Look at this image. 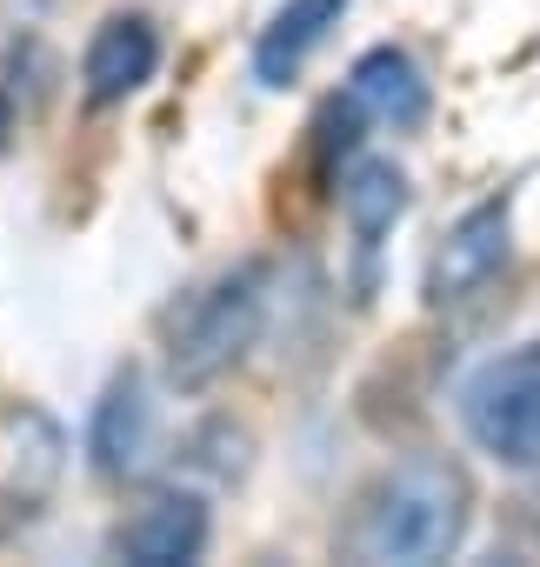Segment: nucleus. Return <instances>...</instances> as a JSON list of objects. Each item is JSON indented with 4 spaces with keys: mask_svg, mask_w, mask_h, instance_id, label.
Segmentation results:
<instances>
[{
    "mask_svg": "<svg viewBox=\"0 0 540 567\" xmlns=\"http://www.w3.org/2000/svg\"><path fill=\"white\" fill-rule=\"evenodd\" d=\"M0 134H8V101H0Z\"/></svg>",
    "mask_w": 540,
    "mask_h": 567,
    "instance_id": "nucleus-12",
    "label": "nucleus"
},
{
    "mask_svg": "<svg viewBox=\"0 0 540 567\" xmlns=\"http://www.w3.org/2000/svg\"><path fill=\"white\" fill-rule=\"evenodd\" d=\"M341 214H347L361 247H381V234H394V220L407 214V174L394 161H381V154L354 161L341 174Z\"/></svg>",
    "mask_w": 540,
    "mask_h": 567,
    "instance_id": "nucleus-11",
    "label": "nucleus"
},
{
    "mask_svg": "<svg viewBox=\"0 0 540 567\" xmlns=\"http://www.w3.org/2000/svg\"><path fill=\"white\" fill-rule=\"evenodd\" d=\"M160 68V28L147 14H114L94 28L87 54H81V87L94 107H121L127 94H141Z\"/></svg>",
    "mask_w": 540,
    "mask_h": 567,
    "instance_id": "nucleus-7",
    "label": "nucleus"
},
{
    "mask_svg": "<svg viewBox=\"0 0 540 567\" xmlns=\"http://www.w3.org/2000/svg\"><path fill=\"white\" fill-rule=\"evenodd\" d=\"M260 321H267V267L240 260L220 280H207V288L174 315V328H167V381L174 388H214L260 341Z\"/></svg>",
    "mask_w": 540,
    "mask_h": 567,
    "instance_id": "nucleus-2",
    "label": "nucleus"
},
{
    "mask_svg": "<svg viewBox=\"0 0 540 567\" xmlns=\"http://www.w3.org/2000/svg\"><path fill=\"white\" fill-rule=\"evenodd\" d=\"M347 107L354 114H374L387 127H420L427 121V81H420L414 54H401V48L361 54L354 74H347Z\"/></svg>",
    "mask_w": 540,
    "mask_h": 567,
    "instance_id": "nucleus-10",
    "label": "nucleus"
},
{
    "mask_svg": "<svg viewBox=\"0 0 540 567\" xmlns=\"http://www.w3.org/2000/svg\"><path fill=\"white\" fill-rule=\"evenodd\" d=\"M68 474V427L34 408L8 401L0 408V527H28Z\"/></svg>",
    "mask_w": 540,
    "mask_h": 567,
    "instance_id": "nucleus-4",
    "label": "nucleus"
},
{
    "mask_svg": "<svg viewBox=\"0 0 540 567\" xmlns=\"http://www.w3.org/2000/svg\"><path fill=\"white\" fill-rule=\"evenodd\" d=\"M341 14H347V0H288L253 41V81L260 87H288L301 74V61L341 28Z\"/></svg>",
    "mask_w": 540,
    "mask_h": 567,
    "instance_id": "nucleus-9",
    "label": "nucleus"
},
{
    "mask_svg": "<svg viewBox=\"0 0 540 567\" xmlns=\"http://www.w3.org/2000/svg\"><path fill=\"white\" fill-rule=\"evenodd\" d=\"M147 447H154V401H147L141 374L127 368V374H114V381H107V394L94 401V421H87V454H94V474L127 481V474H141Z\"/></svg>",
    "mask_w": 540,
    "mask_h": 567,
    "instance_id": "nucleus-8",
    "label": "nucleus"
},
{
    "mask_svg": "<svg viewBox=\"0 0 540 567\" xmlns=\"http://www.w3.org/2000/svg\"><path fill=\"white\" fill-rule=\"evenodd\" d=\"M467 527H474V481L447 454H420V461H401L367 494L354 547H361V560L427 567V560L460 554Z\"/></svg>",
    "mask_w": 540,
    "mask_h": 567,
    "instance_id": "nucleus-1",
    "label": "nucleus"
},
{
    "mask_svg": "<svg viewBox=\"0 0 540 567\" xmlns=\"http://www.w3.org/2000/svg\"><path fill=\"white\" fill-rule=\"evenodd\" d=\"M200 547H207V501L180 494V487L141 501L114 527V554L134 567H187V560H200Z\"/></svg>",
    "mask_w": 540,
    "mask_h": 567,
    "instance_id": "nucleus-6",
    "label": "nucleus"
},
{
    "mask_svg": "<svg viewBox=\"0 0 540 567\" xmlns=\"http://www.w3.org/2000/svg\"><path fill=\"white\" fill-rule=\"evenodd\" d=\"M507 234H513V207H507V200L467 207V214L447 227V240L434 247V260H427V301H434V308L474 301L487 280L507 267Z\"/></svg>",
    "mask_w": 540,
    "mask_h": 567,
    "instance_id": "nucleus-5",
    "label": "nucleus"
},
{
    "mask_svg": "<svg viewBox=\"0 0 540 567\" xmlns=\"http://www.w3.org/2000/svg\"><path fill=\"white\" fill-rule=\"evenodd\" d=\"M460 421L480 454L500 467L540 461V341H520L494 361H480L460 388Z\"/></svg>",
    "mask_w": 540,
    "mask_h": 567,
    "instance_id": "nucleus-3",
    "label": "nucleus"
}]
</instances>
